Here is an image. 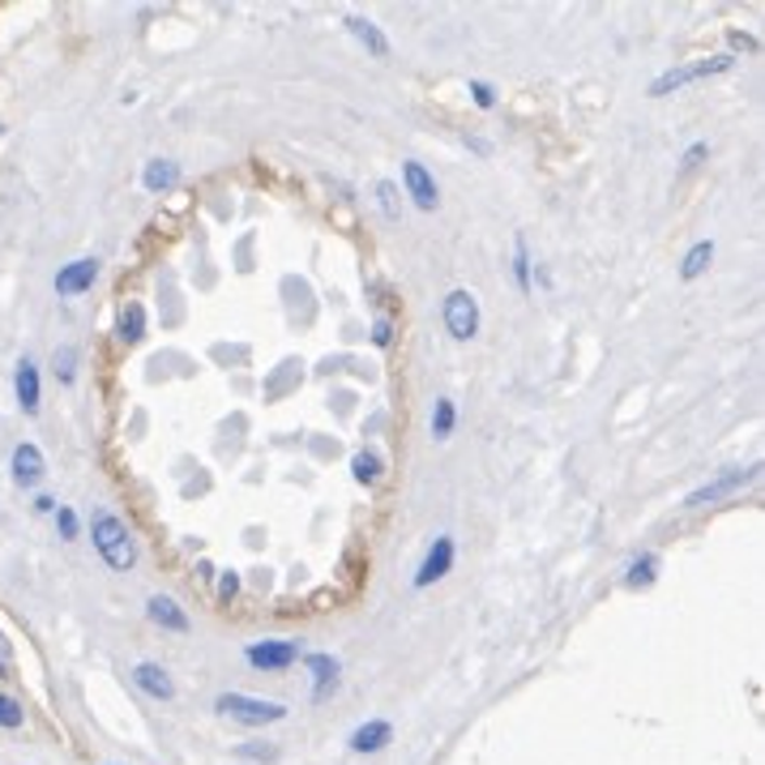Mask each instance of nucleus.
Instances as JSON below:
<instances>
[{"label": "nucleus", "mask_w": 765, "mask_h": 765, "mask_svg": "<svg viewBox=\"0 0 765 765\" xmlns=\"http://www.w3.org/2000/svg\"><path fill=\"white\" fill-rule=\"evenodd\" d=\"M218 595H222V599H235V595H240V573H222Z\"/></svg>", "instance_id": "nucleus-30"}, {"label": "nucleus", "mask_w": 765, "mask_h": 765, "mask_svg": "<svg viewBox=\"0 0 765 765\" xmlns=\"http://www.w3.org/2000/svg\"><path fill=\"white\" fill-rule=\"evenodd\" d=\"M244 663L257 667V672H286L291 663H299V641H291V637L248 641L244 646Z\"/></svg>", "instance_id": "nucleus-6"}, {"label": "nucleus", "mask_w": 765, "mask_h": 765, "mask_svg": "<svg viewBox=\"0 0 765 765\" xmlns=\"http://www.w3.org/2000/svg\"><path fill=\"white\" fill-rule=\"evenodd\" d=\"M133 685H138L145 697H154V701H171V697H176L171 676H167L158 663H138V667H133Z\"/></svg>", "instance_id": "nucleus-15"}, {"label": "nucleus", "mask_w": 765, "mask_h": 765, "mask_svg": "<svg viewBox=\"0 0 765 765\" xmlns=\"http://www.w3.org/2000/svg\"><path fill=\"white\" fill-rule=\"evenodd\" d=\"M757 475H762V467H731V471H723V475H714V480H705L701 487H693V492L685 496V509H705V505H714V500L740 492L744 484H753Z\"/></svg>", "instance_id": "nucleus-5"}, {"label": "nucleus", "mask_w": 765, "mask_h": 765, "mask_svg": "<svg viewBox=\"0 0 765 765\" xmlns=\"http://www.w3.org/2000/svg\"><path fill=\"white\" fill-rule=\"evenodd\" d=\"M513 279H518L522 291L535 286V282H531V253H526V240H522V235L513 240Z\"/></svg>", "instance_id": "nucleus-24"}, {"label": "nucleus", "mask_w": 765, "mask_h": 765, "mask_svg": "<svg viewBox=\"0 0 765 765\" xmlns=\"http://www.w3.org/2000/svg\"><path fill=\"white\" fill-rule=\"evenodd\" d=\"M176 184H180V163H171V158H150L145 163V171H141V189L145 193H167Z\"/></svg>", "instance_id": "nucleus-16"}, {"label": "nucleus", "mask_w": 765, "mask_h": 765, "mask_svg": "<svg viewBox=\"0 0 765 765\" xmlns=\"http://www.w3.org/2000/svg\"><path fill=\"white\" fill-rule=\"evenodd\" d=\"M52 372L61 385H73L77 381V347H61L52 355Z\"/></svg>", "instance_id": "nucleus-23"}, {"label": "nucleus", "mask_w": 765, "mask_h": 765, "mask_svg": "<svg viewBox=\"0 0 765 765\" xmlns=\"http://www.w3.org/2000/svg\"><path fill=\"white\" fill-rule=\"evenodd\" d=\"M394 343V321L390 317H377V326H372V347H390Z\"/></svg>", "instance_id": "nucleus-26"}, {"label": "nucleus", "mask_w": 765, "mask_h": 765, "mask_svg": "<svg viewBox=\"0 0 765 765\" xmlns=\"http://www.w3.org/2000/svg\"><path fill=\"white\" fill-rule=\"evenodd\" d=\"M90 544L103 557V564L116 569V573H129L138 564V539H133V531L116 513H107V509H99L90 518Z\"/></svg>", "instance_id": "nucleus-1"}, {"label": "nucleus", "mask_w": 765, "mask_h": 765, "mask_svg": "<svg viewBox=\"0 0 765 765\" xmlns=\"http://www.w3.org/2000/svg\"><path fill=\"white\" fill-rule=\"evenodd\" d=\"M377 197H381V209H385L390 218L398 214V189H394L390 180H381V184H377Z\"/></svg>", "instance_id": "nucleus-28"}, {"label": "nucleus", "mask_w": 765, "mask_h": 765, "mask_svg": "<svg viewBox=\"0 0 765 765\" xmlns=\"http://www.w3.org/2000/svg\"><path fill=\"white\" fill-rule=\"evenodd\" d=\"M214 710H218L222 718H235V723H248V727H266V723L286 718V705H282V701H262V697H248V693H222L214 701Z\"/></svg>", "instance_id": "nucleus-4"}, {"label": "nucleus", "mask_w": 765, "mask_h": 765, "mask_svg": "<svg viewBox=\"0 0 765 765\" xmlns=\"http://www.w3.org/2000/svg\"><path fill=\"white\" fill-rule=\"evenodd\" d=\"M731 69H736V56H731V52H723V56H705V61H689V65H676V69L659 73V77L650 81V94L663 99V94L685 90V86H693V81H701V77H718V73H731Z\"/></svg>", "instance_id": "nucleus-2"}, {"label": "nucleus", "mask_w": 765, "mask_h": 765, "mask_svg": "<svg viewBox=\"0 0 765 765\" xmlns=\"http://www.w3.org/2000/svg\"><path fill=\"white\" fill-rule=\"evenodd\" d=\"M99 279V257H77L69 266H61L56 275V295L61 299H73V295H86Z\"/></svg>", "instance_id": "nucleus-9"}, {"label": "nucleus", "mask_w": 765, "mask_h": 765, "mask_svg": "<svg viewBox=\"0 0 765 765\" xmlns=\"http://www.w3.org/2000/svg\"><path fill=\"white\" fill-rule=\"evenodd\" d=\"M9 471H13V484L17 487H39L43 484V475H48L43 449L30 445V441H22V445L13 449V458H9Z\"/></svg>", "instance_id": "nucleus-8"}, {"label": "nucleus", "mask_w": 765, "mask_h": 765, "mask_svg": "<svg viewBox=\"0 0 765 765\" xmlns=\"http://www.w3.org/2000/svg\"><path fill=\"white\" fill-rule=\"evenodd\" d=\"M731 43H736V48H744V52H757V39H749V35H740V30L731 35Z\"/></svg>", "instance_id": "nucleus-32"}, {"label": "nucleus", "mask_w": 765, "mask_h": 765, "mask_svg": "<svg viewBox=\"0 0 765 765\" xmlns=\"http://www.w3.org/2000/svg\"><path fill=\"white\" fill-rule=\"evenodd\" d=\"M350 475H355V484L377 487L385 480V458H381L377 449H359V454L350 458Z\"/></svg>", "instance_id": "nucleus-17"}, {"label": "nucleus", "mask_w": 765, "mask_h": 765, "mask_svg": "<svg viewBox=\"0 0 765 765\" xmlns=\"http://www.w3.org/2000/svg\"><path fill=\"white\" fill-rule=\"evenodd\" d=\"M394 740V727L385 723V718H368V723H359L355 731H350V753H381L385 744Z\"/></svg>", "instance_id": "nucleus-13"}, {"label": "nucleus", "mask_w": 765, "mask_h": 765, "mask_svg": "<svg viewBox=\"0 0 765 765\" xmlns=\"http://www.w3.org/2000/svg\"><path fill=\"white\" fill-rule=\"evenodd\" d=\"M22 723H26V710L9 693H0V727H4V731H17Z\"/></svg>", "instance_id": "nucleus-25"}, {"label": "nucleus", "mask_w": 765, "mask_h": 765, "mask_svg": "<svg viewBox=\"0 0 765 765\" xmlns=\"http://www.w3.org/2000/svg\"><path fill=\"white\" fill-rule=\"evenodd\" d=\"M403 184H407V197H411L419 209H436L441 193H436V180H432V171H428L423 163H416V158L403 163Z\"/></svg>", "instance_id": "nucleus-10"}, {"label": "nucleus", "mask_w": 765, "mask_h": 765, "mask_svg": "<svg viewBox=\"0 0 765 765\" xmlns=\"http://www.w3.org/2000/svg\"><path fill=\"white\" fill-rule=\"evenodd\" d=\"M454 535H436L432 539V548H428V557L419 560V569H416V590H428L432 582H441L449 569H454Z\"/></svg>", "instance_id": "nucleus-7"}, {"label": "nucleus", "mask_w": 765, "mask_h": 765, "mask_svg": "<svg viewBox=\"0 0 765 765\" xmlns=\"http://www.w3.org/2000/svg\"><path fill=\"white\" fill-rule=\"evenodd\" d=\"M56 531H61V539H77V513H73L69 505L56 509Z\"/></svg>", "instance_id": "nucleus-27"}, {"label": "nucleus", "mask_w": 765, "mask_h": 765, "mask_svg": "<svg viewBox=\"0 0 765 765\" xmlns=\"http://www.w3.org/2000/svg\"><path fill=\"white\" fill-rule=\"evenodd\" d=\"M705 154H710V145H705V141H693V145L685 150V171H689V167H697Z\"/></svg>", "instance_id": "nucleus-31"}, {"label": "nucleus", "mask_w": 765, "mask_h": 765, "mask_svg": "<svg viewBox=\"0 0 765 765\" xmlns=\"http://www.w3.org/2000/svg\"><path fill=\"white\" fill-rule=\"evenodd\" d=\"M304 667L313 672V701H326L339 685V659L334 654H304Z\"/></svg>", "instance_id": "nucleus-14"}, {"label": "nucleus", "mask_w": 765, "mask_h": 765, "mask_svg": "<svg viewBox=\"0 0 765 765\" xmlns=\"http://www.w3.org/2000/svg\"><path fill=\"white\" fill-rule=\"evenodd\" d=\"M13 390H17V407H22L26 416H39L43 394H39V368H35V359H17V368H13Z\"/></svg>", "instance_id": "nucleus-11"}, {"label": "nucleus", "mask_w": 765, "mask_h": 765, "mask_svg": "<svg viewBox=\"0 0 765 765\" xmlns=\"http://www.w3.org/2000/svg\"><path fill=\"white\" fill-rule=\"evenodd\" d=\"M145 616H150L158 628H167V633H189V628H193L189 612H184L171 595H154V599L145 603Z\"/></svg>", "instance_id": "nucleus-12"}, {"label": "nucleus", "mask_w": 765, "mask_h": 765, "mask_svg": "<svg viewBox=\"0 0 765 765\" xmlns=\"http://www.w3.org/2000/svg\"><path fill=\"white\" fill-rule=\"evenodd\" d=\"M467 90H471V94H475V103H480V107H484V112H492V107H496V90H492V86H487V81H471V86H467Z\"/></svg>", "instance_id": "nucleus-29"}, {"label": "nucleus", "mask_w": 765, "mask_h": 765, "mask_svg": "<svg viewBox=\"0 0 765 765\" xmlns=\"http://www.w3.org/2000/svg\"><path fill=\"white\" fill-rule=\"evenodd\" d=\"M347 30L355 35V39H359V43H364V48H368V52H372V56H390V39L381 35V26H377V22H368V17H355V13H350Z\"/></svg>", "instance_id": "nucleus-18"}, {"label": "nucleus", "mask_w": 765, "mask_h": 765, "mask_svg": "<svg viewBox=\"0 0 765 765\" xmlns=\"http://www.w3.org/2000/svg\"><path fill=\"white\" fill-rule=\"evenodd\" d=\"M35 509H39V513H56V500H52V496H39Z\"/></svg>", "instance_id": "nucleus-33"}, {"label": "nucleus", "mask_w": 765, "mask_h": 765, "mask_svg": "<svg viewBox=\"0 0 765 765\" xmlns=\"http://www.w3.org/2000/svg\"><path fill=\"white\" fill-rule=\"evenodd\" d=\"M116 339H120L125 347H138L141 339H145V308H141V304H125V308H120Z\"/></svg>", "instance_id": "nucleus-19"}, {"label": "nucleus", "mask_w": 765, "mask_h": 765, "mask_svg": "<svg viewBox=\"0 0 765 765\" xmlns=\"http://www.w3.org/2000/svg\"><path fill=\"white\" fill-rule=\"evenodd\" d=\"M454 423H458V407H454L449 398H436V407H432V436H436V441H449V436H454Z\"/></svg>", "instance_id": "nucleus-22"}, {"label": "nucleus", "mask_w": 765, "mask_h": 765, "mask_svg": "<svg viewBox=\"0 0 765 765\" xmlns=\"http://www.w3.org/2000/svg\"><path fill=\"white\" fill-rule=\"evenodd\" d=\"M654 573H659V557H650V552H641V557L628 560L625 569V586L628 590H641V586H650L654 582Z\"/></svg>", "instance_id": "nucleus-21"}, {"label": "nucleus", "mask_w": 765, "mask_h": 765, "mask_svg": "<svg viewBox=\"0 0 765 765\" xmlns=\"http://www.w3.org/2000/svg\"><path fill=\"white\" fill-rule=\"evenodd\" d=\"M710 262H714V240H697L693 248L685 253V262H680V279L697 282L705 270H710Z\"/></svg>", "instance_id": "nucleus-20"}, {"label": "nucleus", "mask_w": 765, "mask_h": 765, "mask_svg": "<svg viewBox=\"0 0 765 765\" xmlns=\"http://www.w3.org/2000/svg\"><path fill=\"white\" fill-rule=\"evenodd\" d=\"M441 321H445V334L454 343H471L480 334V299L467 286H454L441 304Z\"/></svg>", "instance_id": "nucleus-3"}]
</instances>
